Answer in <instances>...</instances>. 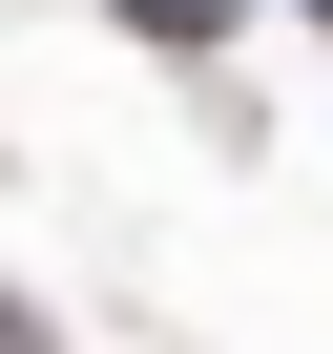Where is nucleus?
I'll use <instances>...</instances> for the list:
<instances>
[{"label": "nucleus", "instance_id": "obj_1", "mask_svg": "<svg viewBox=\"0 0 333 354\" xmlns=\"http://www.w3.org/2000/svg\"><path fill=\"white\" fill-rule=\"evenodd\" d=\"M0 354H42V313H0Z\"/></svg>", "mask_w": 333, "mask_h": 354}, {"label": "nucleus", "instance_id": "obj_2", "mask_svg": "<svg viewBox=\"0 0 333 354\" xmlns=\"http://www.w3.org/2000/svg\"><path fill=\"white\" fill-rule=\"evenodd\" d=\"M312 21H333V0H312Z\"/></svg>", "mask_w": 333, "mask_h": 354}]
</instances>
